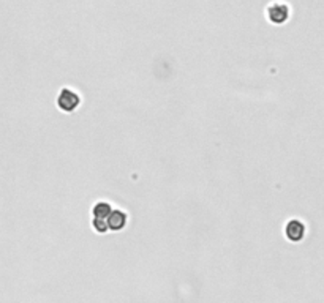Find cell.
Masks as SVG:
<instances>
[{
	"label": "cell",
	"mask_w": 324,
	"mask_h": 303,
	"mask_svg": "<svg viewBox=\"0 0 324 303\" xmlns=\"http://www.w3.org/2000/svg\"><path fill=\"white\" fill-rule=\"evenodd\" d=\"M305 224L302 223L300 220H290L286 224H285V237L293 242V243H297V242H302L304 240V237H305Z\"/></svg>",
	"instance_id": "cell-3"
},
{
	"label": "cell",
	"mask_w": 324,
	"mask_h": 303,
	"mask_svg": "<svg viewBox=\"0 0 324 303\" xmlns=\"http://www.w3.org/2000/svg\"><path fill=\"white\" fill-rule=\"evenodd\" d=\"M267 17L272 24L282 26L290 19V7L283 2H274L267 8Z\"/></svg>",
	"instance_id": "cell-2"
},
{
	"label": "cell",
	"mask_w": 324,
	"mask_h": 303,
	"mask_svg": "<svg viewBox=\"0 0 324 303\" xmlns=\"http://www.w3.org/2000/svg\"><path fill=\"white\" fill-rule=\"evenodd\" d=\"M92 226H94V229L98 232V234H106L107 231V223H106V220H98V218H94L92 220Z\"/></svg>",
	"instance_id": "cell-6"
},
{
	"label": "cell",
	"mask_w": 324,
	"mask_h": 303,
	"mask_svg": "<svg viewBox=\"0 0 324 303\" xmlns=\"http://www.w3.org/2000/svg\"><path fill=\"white\" fill-rule=\"evenodd\" d=\"M56 104H57V107L62 111V112H65V114H71V112H75L78 107H79V104H81V97L75 92V90H71V89H68V87H63L60 92H59V95H57V100H56Z\"/></svg>",
	"instance_id": "cell-1"
},
{
	"label": "cell",
	"mask_w": 324,
	"mask_h": 303,
	"mask_svg": "<svg viewBox=\"0 0 324 303\" xmlns=\"http://www.w3.org/2000/svg\"><path fill=\"white\" fill-rule=\"evenodd\" d=\"M106 223H107V229H110V231L119 232V231H122V229H125V228H127V223H128V215H127L123 210L113 209V210H111V213L107 215Z\"/></svg>",
	"instance_id": "cell-4"
},
{
	"label": "cell",
	"mask_w": 324,
	"mask_h": 303,
	"mask_svg": "<svg viewBox=\"0 0 324 303\" xmlns=\"http://www.w3.org/2000/svg\"><path fill=\"white\" fill-rule=\"evenodd\" d=\"M113 210V205L110 202H104V201H100L94 205L92 209V215H94V218H98V220H106L107 218V215L111 213Z\"/></svg>",
	"instance_id": "cell-5"
}]
</instances>
